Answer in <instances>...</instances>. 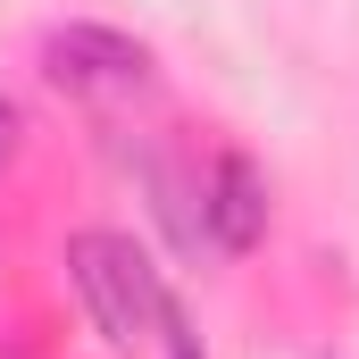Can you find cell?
Segmentation results:
<instances>
[{
	"mask_svg": "<svg viewBox=\"0 0 359 359\" xmlns=\"http://www.w3.org/2000/svg\"><path fill=\"white\" fill-rule=\"evenodd\" d=\"M67 276H76V292L92 301V318H100L109 343H134V334L159 318L151 259H142L134 243H117V234H76V243H67Z\"/></svg>",
	"mask_w": 359,
	"mask_h": 359,
	"instance_id": "cell-1",
	"label": "cell"
},
{
	"mask_svg": "<svg viewBox=\"0 0 359 359\" xmlns=\"http://www.w3.org/2000/svg\"><path fill=\"white\" fill-rule=\"evenodd\" d=\"M42 59L76 92H142V76H151V50L134 34H117V25H59L42 42Z\"/></svg>",
	"mask_w": 359,
	"mask_h": 359,
	"instance_id": "cell-2",
	"label": "cell"
},
{
	"mask_svg": "<svg viewBox=\"0 0 359 359\" xmlns=\"http://www.w3.org/2000/svg\"><path fill=\"white\" fill-rule=\"evenodd\" d=\"M159 343H168V359H201V334H192V318H184L168 292H159Z\"/></svg>",
	"mask_w": 359,
	"mask_h": 359,
	"instance_id": "cell-4",
	"label": "cell"
},
{
	"mask_svg": "<svg viewBox=\"0 0 359 359\" xmlns=\"http://www.w3.org/2000/svg\"><path fill=\"white\" fill-rule=\"evenodd\" d=\"M8 151H17V109L0 100V159H8Z\"/></svg>",
	"mask_w": 359,
	"mask_h": 359,
	"instance_id": "cell-5",
	"label": "cell"
},
{
	"mask_svg": "<svg viewBox=\"0 0 359 359\" xmlns=\"http://www.w3.org/2000/svg\"><path fill=\"white\" fill-rule=\"evenodd\" d=\"M201 226L217 234V251H251V243L268 234V184H259V168H251L243 151H226V159H217L209 201H201Z\"/></svg>",
	"mask_w": 359,
	"mask_h": 359,
	"instance_id": "cell-3",
	"label": "cell"
}]
</instances>
